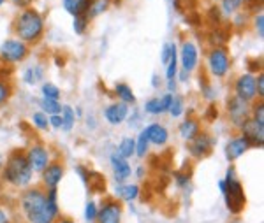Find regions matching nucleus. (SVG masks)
<instances>
[{
  "mask_svg": "<svg viewBox=\"0 0 264 223\" xmlns=\"http://www.w3.org/2000/svg\"><path fill=\"white\" fill-rule=\"evenodd\" d=\"M20 206L30 223H55L60 216L56 188L44 190L43 186H26L21 194Z\"/></svg>",
  "mask_w": 264,
  "mask_h": 223,
  "instance_id": "obj_1",
  "label": "nucleus"
},
{
  "mask_svg": "<svg viewBox=\"0 0 264 223\" xmlns=\"http://www.w3.org/2000/svg\"><path fill=\"white\" fill-rule=\"evenodd\" d=\"M48 121H49V126H53V129H62V116L60 114H51V116H48Z\"/></svg>",
  "mask_w": 264,
  "mask_h": 223,
  "instance_id": "obj_45",
  "label": "nucleus"
},
{
  "mask_svg": "<svg viewBox=\"0 0 264 223\" xmlns=\"http://www.w3.org/2000/svg\"><path fill=\"white\" fill-rule=\"evenodd\" d=\"M134 142H136V153H134V155L139 156V158H144V156L148 155V148H150V141H148L144 129L141 130L137 139H134Z\"/></svg>",
  "mask_w": 264,
  "mask_h": 223,
  "instance_id": "obj_27",
  "label": "nucleus"
},
{
  "mask_svg": "<svg viewBox=\"0 0 264 223\" xmlns=\"http://www.w3.org/2000/svg\"><path fill=\"white\" fill-rule=\"evenodd\" d=\"M114 194L120 195L124 201L131 202L139 197V186H137V184H118V186L114 188Z\"/></svg>",
  "mask_w": 264,
  "mask_h": 223,
  "instance_id": "obj_24",
  "label": "nucleus"
},
{
  "mask_svg": "<svg viewBox=\"0 0 264 223\" xmlns=\"http://www.w3.org/2000/svg\"><path fill=\"white\" fill-rule=\"evenodd\" d=\"M32 123L37 130H48V126H49L48 114H44L43 111H37V113L32 114Z\"/></svg>",
  "mask_w": 264,
  "mask_h": 223,
  "instance_id": "obj_35",
  "label": "nucleus"
},
{
  "mask_svg": "<svg viewBox=\"0 0 264 223\" xmlns=\"http://www.w3.org/2000/svg\"><path fill=\"white\" fill-rule=\"evenodd\" d=\"M39 106H41V111H43L44 114H48V116L62 113V104H60L58 101H51V99H44L43 97L39 101Z\"/></svg>",
  "mask_w": 264,
  "mask_h": 223,
  "instance_id": "obj_28",
  "label": "nucleus"
},
{
  "mask_svg": "<svg viewBox=\"0 0 264 223\" xmlns=\"http://www.w3.org/2000/svg\"><path fill=\"white\" fill-rule=\"evenodd\" d=\"M152 86H154V88H159L160 86V78H159V76H154V78H152Z\"/></svg>",
  "mask_w": 264,
  "mask_h": 223,
  "instance_id": "obj_48",
  "label": "nucleus"
},
{
  "mask_svg": "<svg viewBox=\"0 0 264 223\" xmlns=\"http://www.w3.org/2000/svg\"><path fill=\"white\" fill-rule=\"evenodd\" d=\"M250 148L252 146H250V142L247 141V137H243L242 134H240V136H234L227 141V144H225V149H224L225 158H227L229 162H236V160H238L240 156H243Z\"/></svg>",
  "mask_w": 264,
  "mask_h": 223,
  "instance_id": "obj_14",
  "label": "nucleus"
},
{
  "mask_svg": "<svg viewBox=\"0 0 264 223\" xmlns=\"http://www.w3.org/2000/svg\"><path fill=\"white\" fill-rule=\"evenodd\" d=\"M201 132V125H199L197 118H187L185 121H182L178 125V134L183 141H192L197 134Z\"/></svg>",
  "mask_w": 264,
  "mask_h": 223,
  "instance_id": "obj_19",
  "label": "nucleus"
},
{
  "mask_svg": "<svg viewBox=\"0 0 264 223\" xmlns=\"http://www.w3.org/2000/svg\"><path fill=\"white\" fill-rule=\"evenodd\" d=\"M25 155L34 172H43L44 169L48 167V164L51 162V153H49V149L46 148L44 144H41V142L30 146L25 151Z\"/></svg>",
  "mask_w": 264,
  "mask_h": 223,
  "instance_id": "obj_9",
  "label": "nucleus"
},
{
  "mask_svg": "<svg viewBox=\"0 0 264 223\" xmlns=\"http://www.w3.org/2000/svg\"><path fill=\"white\" fill-rule=\"evenodd\" d=\"M64 172H66V167H64L62 162H49L48 167L41 172L43 176V188L49 190V188H58L60 181L64 179Z\"/></svg>",
  "mask_w": 264,
  "mask_h": 223,
  "instance_id": "obj_13",
  "label": "nucleus"
},
{
  "mask_svg": "<svg viewBox=\"0 0 264 223\" xmlns=\"http://www.w3.org/2000/svg\"><path fill=\"white\" fill-rule=\"evenodd\" d=\"M46 21L44 16L34 7H26L16 16L13 23V32L16 39L25 42L26 46L37 44L44 36Z\"/></svg>",
  "mask_w": 264,
  "mask_h": 223,
  "instance_id": "obj_2",
  "label": "nucleus"
},
{
  "mask_svg": "<svg viewBox=\"0 0 264 223\" xmlns=\"http://www.w3.org/2000/svg\"><path fill=\"white\" fill-rule=\"evenodd\" d=\"M255 2V0H220V13L222 16H232L238 13L242 7L248 6V4Z\"/></svg>",
  "mask_w": 264,
  "mask_h": 223,
  "instance_id": "obj_21",
  "label": "nucleus"
},
{
  "mask_svg": "<svg viewBox=\"0 0 264 223\" xmlns=\"http://www.w3.org/2000/svg\"><path fill=\"white\" fill-rule=\"evenodd\" d=\"M234 95L243 99L245 102H254L257 99L255 91V76L254 74H242L234 81Z\"/></svg>",
  "mask_w": 264,
  "mask_h": 223,
  "instance_id": "obj_10",
  "label": "nucleus"
},
{
  "mask_svg": "<svg viewBox=\"0 0 264 223\" xmlns=\"http://www.w3.org/2000/svg\"><path fill=\"white\" fill-rule=\"evenodd\" d=\"M4 162H6V160H4L2 153H0V171H2V167H4Z\"/></svg>",
  "mask_w": 264,
  "mask_h": 223,
  "instance_id": "obj_53",
  "label": "nucleus"
},
{
  "mask_svg": "<svg viewBox=\"0 0 264 223\" xmlns=\"http://www.w3.org/2000/svg\"><path fill=\"white\" fill-rule=\"evenodd\" d=\"M208 18H210V21L213 23V25H219L220 20H222V13H220V9L219 7H210V11H208Z\"/></svg>",
  "mask_w": 264,
  "mask_h": 223,
  "instance_id": "obj_40",
  "label": "nucleus"
},
{
  "mask_svg": "<svg viewBox=\"0 0 264 223\" xmlns=\"http://www.w3.org/2000/svg\"><path fill=\"white\" fill-rule=\"evenodd\" d=\"M144 111H146L148 114H154V116H157V114H162V111H160L159 97H152L150 101H146V104H144Z\"/></svg>",
  "mask_w": 264,
  "mask_h": 223,
  "instance_id": "obj_37",
  "label": "nucleus"
},
{
  "mask_svg": "<svg viewBox=\"0 0 264 223\" xmlns=\"http://www.w3.org/2000/svg\"><path fill=\"white\" fill-rule=\"evenodd\" d=\"M43 76H44L43 65H34V67H28L23 72V81L26 84H36L43 79Z\"/></svg>",
  "mask_w": 264,
  "mask_h": 223,
  "instance_id": "obj_25",
  "label": "nucleus"
},
{
  "mask_svg": "<svg viewBox=\"0 0 264 223\" xmlns=\"http://www.w3.org/2000/svg\"><path fill=\"white\" fill-rule=\"evenodd\" d=\"M109 164H111L114 179H116L118 184H124V181H127V179L131 178V174H132L131 164H129V160L124 158L118 151H114L113 155L109 156Z\"/></svg>",
  "mask_w": 264,
  "mask_h": 223,
  "instance_id": "obj_16",
  "label": "nucleus"
},
{
  "mask_svg": "<svg viewBox=\"0 0 264 223\" xmlns=\"http://www.w3.org/2000/svg\"><path fill=\"white\" fill-rule=\"evenodd\" d=\"M167 90H169V93L176 90V79H173V81H167Z\"/></svg>",
  "mask_w": 264,
  "mask_h": 223,
  "instance_id": "obj_51",
  "label": "nucleus"
},
{
  "mask_svg": "<svg viewBox=\"0 0 264 223\" xmlns=\"http://www.w3.org/2000/svg\"><path fill=\"white\" fill-rule=\"evenodd\" d=\"M159 101H160V111H162V114L167 113V109H169L171 106V101H173V93L162 95V97H159Z\"/></svg>",
  "mask_w": 264,
  "mask_h": 223,
  "instance_id": "obj_43",
  "label": "nucleus"
},
{
  "mask_svg": "<svg viewBox=\"0 0 264 223\" xmlns=\"http://www.w3.org/2000/svg\"><path fill=\"white\" fill-rule=\"evenodd\" d=\"M213 146H215V139H213L208 132H202L201 130L192 141H189L187 148H189V153L192 158L201 160V158H206V156L212 155Z\"/></svg>",
  "mask_w": 264,
  "mask_h": 223,
  "instance_id": "obj_8",
  "label": "nucleus"
},
{
  "mask_svg": "<svg viewBox=\"0 0 264 223\" xmlns=\"http://www.w3.org/2000/svg\"><path fill=\"white\" fill-rule=\"evenodd\" d=\"M254 28L257 32L259 39H264V14L261 11L254 14Z\"/></svg>",
  "mask_w": 264,
  "mask_h": 223,
  "instance_id": "obj_38",
  "label": "nucleus"
},
{
  "mask_svg": "<svg viewBox=\"0 0 264 223\" xmlns=\"http://www.w3.org/2000/svg\"><path fill=\"white\" fill-rule=\"evenodd\" d=\"M97 213H99V209H97V206H95V202H88L86 204V209H85V218L88 221H95L97 220Z\"/></svg>",
  "mask_w": 264,
  "mask_h": 223,
  "instance_id": "obj_39",
  "label": "nucleus"
},
{
  "mask_svg": "<svg viewBox=\"0 0 264 223\" xmlns=\"http://www.w3.org/2000/svg\"><path fill=\"white\" fill-rule=\"evenodd\" d=\"M97 223H122V204L116 199H106L97 213Z\"/></svg>",
  "mask_w": 264,
  "mask_h": 223,
  "instance_id": "obj_11",
  "label": "nucleus"
},
{
  "mask_svg": "<svg viewBox=\"0 0 264 223\" xmlns=\"http://www.w3.org/2000/svg\"><path fill=\"white\" fill-rule=\"evenodd\" d=\"M255 91H257V99H261L262 101V97H264V76H262V72H259V74L255 76Z\"/></svg>",
  "mask_w": 264,
  "mask_h": 223,
  "instance_id": "obj_41",
  "label": "nucleus"
},
{
  "mask_svg": "<svg viewBox=\"0 0 264 223\" xmlns=\"http://www.w3.org/2000/svg\"><path fill=\"white\" fill-rule=\"evenodd\" d=\"M34 171L30 167L26 155L23 149H14L6 158L2 167V178L6 183L13 184L16 188H26L32 183Z\"/></svg>",
  "mask_w": 264,
  "mask_h": 223,
  "instance_id": "obj_3",
  "label": "nucleus"
},
{
  "mask_svg": "<svg viewBox=\"0 0 264 223\" xmlns=\"http://www.w3.org/2000/svg\"><path fill=\"white\" fill-rule=\"evenodd\" d=\"M166 78L167 81H173L176 79V76H178V51H176V48L173 49V53H171V58L167 61L166 65Z\"/></svg>",
  "mask_w": 264,
  "mask_h": 223,
  "instance_id": "obj_30",
  "label": "nucleus"
},
{
  "mask_svg": "<svg viewBox=\"0 0 264 223\" xmlns=\"http://www.w3.org/2000/svg\"><path fill=\"white\" fill-rule=\"evenodd\" d=\"M11 2H13V6L20 7V9H26V7L32 6L34 0H11Z\"/></svg>",
  "mask_w": 264,
  "mask_h": 223,
  "instance_id": "obj_46",
  "label": "nucleus"
},
{
  "mask_svg": "<svg viewBox=\"0 0 264 223\" xmlns=\"http://www.w3.org/2000/svg\"><path fill=\"white\" fill-rule=\"evenodd\" d=\"M225 188H224V199H225V206L227 209L231 211L232 214H240L245 207V190H243V184L240 183V179L236 178V171L234 167H229L227 169V174H225Z\"/></svg>",
  "mask_w": 264,
  "mask_h": 223,
  "instance_id": "obj_4",
  "label": "nucleus"
},
{
  "mask_svg": "<svg viewBox=\"0 0 264 223\" xmlns=\"http://www.w3.org/2000/svg\"><path fill=\"white\" fill-rule=\"evenodd\" d=\"M174 179H176V184L183 188V186H187V184H189L190 176L185 174V172H174Z\"/></svg>",
  "mask_w": 264,
  "mask_h": 223,
  "instance_id": "obj_44",
  "label": "nucleus"
},
{
  "mask_svg": "<svg viewBox=\"0 0 264 223\" xmlns=\"http://www.w3.org/2000/svg\"><path fill=\"white\" fill-rule=\"evenodd\" d=\"M109 6H111V0H90V6H88L85 16L92 21L94 18H97L99 14L106 13V11L109 9Z\"/></svg>",
  "mask_w": 264,
  "mask_h": 223,
  "instance_id": "obj_23",
  "label": "nucleus"
},
{
  "mask_svg": "<svg viewBox=\"0 0 264 223\" xmlns=\"http://www.w3.org/2000/svg\"><path fill=\"white\" fill-rule=\"evenodd\" d=\"M204 118L208 121H215L217 118H219V107H217L215 104H210L208 109H206V113H204Z\"/></svg>",
  "mask_w": 264,
  "mask_h": 223,
  "instance_id": "obj_42",
  "label": "nucleus"
},
{
  "mask_svg": "<svg viewBox=\"0 0 264 223\" xmlns=\"http://www.w3.org/2000/svg\"><path fill=\"white\" fill-rule=\"evenodd\" d=\"M62 6L72 18L85 16L88 6H90V0H62Z\"/></svg>",
  "mask_w": 264,
  "mask_h": 223,
  "instance_id": "obj_20",
  "label": "nucleus"
},
{
  "mask_svg": "<svg viewBox=\"0 0 264 223\" xmlns=\"http://www.w3.org/2000/svg\"><path fill=\"white\" fill-rule=\"evenodd\" d=\"M180 79H182V81H187V79H189V72L182 71V74H180Z\"/></svg>",
  "mask_w": 264,
  "mask_h": 223,
  "instance_id": "obj_52",
  "label": "nucleus"
},
{
  "mask_svg": "<svg viewBox=\"0 0 264 223\" xmlns=\"http://www.w3.org/2000/svg\"><path fill=\"white\" fill-rule=\"evenodd\" d=\"M231 69V56L229 51L222 48H212L208 53V71L213 78H225Z\"/></svg>",
  "mask_w": 264,
  "mask_h": 223,
  "instance_id": "obj_6",
  "label": "nucleus"
},
{
  "mask_svg": "<svg viewBox=\"0 0 264 223\" xmlns=\"http://www.w3.org/2000/svg\"><path fill=\"white\" fill-rule=\"evenodd\" d=\"M118 153H120L124 158H132L134 153H136V142H134L132 137H124L118 146Z\"/></svg>",
  "mask_w": 264,
  "mask_h": 223,
  "instance_id": "obj_29",
  "label": "nucleus"
},
{
  "mask_svg": "<svg viewBox=\"0 0 264 223\" xmlns=\"http://www.w3.org/2000/svg\"><path fill=\"white\" fill-rule=\"evenodd\" d=\"M30 55V46L25 42L16 39V37H9L0 44V60L4 63H20Z\"/></svg>",
  "mask_w": 264,
  "mask_h": 223,
  "instance_id": "obj_5",
  "label": "nucleus"
},
{
  "mask_svg": "<svg viewBox=\"0 0 264 223\" xmlns=\"http://www.w3.org/2000/svg\"><path fill=\"white\" fill-rule=\"evenodd\" d=\"M240 134H242L243 137H247V141L250 142L252 148H262L264 125H259L257 121H254L252 118H248V120L240 126Z\"/></svg>",
  "mask_w": 264,
  "mask_h": 223,
  "instance_id": "obj_12",
  "label": "nucleus"
},
{
  "mask_svg": "<svg viewBox=\"0 0 264 223\" xmlns=\"http://www.w3.org/2000/svg\"><path fill=\"white\" fill-rule=\"evenodd\" d=\"M62 130L64 132H71L74 129V121H76V114H74V109L71 106H62Z\"/></svg>",
  "mask_w": 264,
  "mask_h": 223,
  "instance_id": "obj_26",
  "label": "nucleus"
},
{
  "mask_svg": "<svg viewBox=\"0 0 264 223\" xmlns=\"http://www.w3.org/2000/svg\"><path fill=\"white\" fill-rule=\"evenodd\" d=\"M146 132V137L150 141V144H155V146H164L167 141H169V132L164 125L160 123H150V125L144 129Z\"/></svg>",
  "mask_w": 264,
  "mask_h": 223,
  "instance_id": "obj_18",
  "label": "nucleus"
},
{
  "mask_svg": "<svg viewBox=\"0 0 264 223\" xmlns=\"http://www.w3.org/2000/svg\"><path fill=\"white\" fill-rule=\"evenodd\" d=\"M129 116V106L124 102H113L104 109V118L111 125H120L127 120Z\"/></svg>",
  "mask_w": 264,
  "mask_h": 223,
  "instance_id": "obj_17",
  "label": "nucleus"
},
{
  "mask_svg": "<svg viewBox=\"0 0 264 223\" xmlns=\"http://www.w3.org/2000/svg\"><path fill=\"white\" fill-rule=\"evenodd\" d=\"M227 116L232 125H234L236 129H240V126L250 118V102H245L243 99L236 97V95H231V97L227 99Z\"/></svg>",
  "mask_w": 264,
  "mask_h": 223,
  "instance_id": "obj_7",
  "label": "nucleus"
},
{
  "mask_svg": "<svg viewBox=\"0 0 264 223\" xmlns=\"http://www.w3.org/2000/svg\"><path fill=\"white\" fill-rule=\"evenodd\" d=\"M250 118L254 121H257L259 125H264V102L259 99L257 102L252 104L250 107Z\"/></svg>",
  "mask_w": 264,
  "mask_h": 223,
  "instance_id": "obj_33",
  "label": "nucleus"
},
{
  "mask_svg": "<svg viewBox=\"0 0 264 223\" xmlns=\"http://www.w3.org/2000/svg\"><path fill=\"white\" fill-rule=\"evenodd\" d=\"M136 176H137V178H143V176H144V167H143V165H137Z\"/></svg>",
  "mask_w": 264,
  "mask_h": 223,
  "instance_id": "obj_50",
  "label": "nucleus"
},
{
  "mask_svg": "<svg viewBox=\"0 0 264 223\" xmlns=\"http://www.w3.org/2000/svg\"><path fill=\"white\" fill-rule=\"evenodd\" d=\"M114 95L120 99V102L124 104H136V95H134L132 88L127 83H116L114 84Z\"/></svg>",
  "mask_w": 264,
  "mask_h": 223,
  "instance_id": "obj_22",
  "label": "nucleus"
},
{
  "mask_svg": "<svg viewBox=\"0 0 264 223\" xmlns=\"http://www.w3.org/2000/svg\"><path fill=\"white\" fill-rule=\"evenodd\" d=\"M7 2V0H0V7H2L4 6V4H6Z\"/></svg>",
  "mask_w": 264,
  "mask_h": 223,
  "instance_id": "obj_54",
  "label": "nucleus"
},
{
  "mask_svg": "<svg viewBox=\"0 0 264 223\" xmlns=\"http://www.w3.org/2000/svg\"><path fill=\"white\" fill-rule=\"evenodd\" d=\"M88 20L86 16H76L74 20H72V30H74V34H78V36H83V34L88 30Z\"/></svg>",
  "mask_w": 264,
  "mask_h": 223,
  "instance_id": "obj_36",
  "label": "nucleus"
},
{
  "mask_svg": "<svg viewBox=\"0 0 264 223\" xmlns=\"http://www.w3.org/2000/svg\"><path fill=\"white\" fill-rule=\"evenodd\" d=\"M41 91H43V97L44 99H51V101H58L60 99V88L53 83H43L41 86Z\"/></svg>",
  "mask_w": 264,
  "mask_h": 223,
  "instance_id": "obj_34",
  "label": "nucleus"
},
{
  "mask_svg": "<svg viewBox=\"0 0 264 223\" xmlns=\"http://www.w3.org/2000/svg\"><path fill=\"white\" fill-rule=\"evenodd\" d=\"M55 223H76L74 220H71V218H56V220H55Z\"/></svg>",
  "mask_w": 264,
  "mask_h": 223,
  "instance_id": "obj_49",
  "label": "nucleus"
},
{
  "mask_svg": "<svg viewBox=\"0 0 264 223\" xmlns=\"http://www.w3.org/2000/svg\"><path fill=\"white\" fill-rule=\"evenodd\" d=\"M180 61L183 65V71H196L199 63V49L192 41H183L182 49H180Z\"/></svg>",
  "mask_w": 264,
  "mask_h": 223,
  "instance_id": "obj_15",
  "label": "nucleus"
},
{
  "mask_svg": "<svg viewBox=\"0 0 264 223\" xmlns=\"http://www.w3.org/2000/svg\"><path fill=\"white\" fill-rule=\"evenodd\" d=\"M11 97H13V84L9 79H0V106L9 102Z\"/></svg>",
  "mask_w": 264,
  "mask_h": 223,
  "instance_id": "obj_32",
  "label": "nucleus"
},
{
  "mask_svg": "<svg viewBox=\"0 0 264 223\" xmlns=\"http://www.w3.org/2000/svg\"><path fill=\"white\" fill-rule=\"evenodd\" d=\"M0 223H9V218H7V214H6V211L0 207Z\"/></svg>",
  "mask_w": 264,
  "mask_h": 223,
  "instance_id": "obj_47",
  "label": "nucleus"
},
{
  "mask_svg": "<svg viewBox=\"0 0 264 223\" xmlns=\"http://www.w3.org/2000/svg\"><path fill=\"white\" fill-rule=\"evenodd\" d=\"M185 111V102H183L182 97L178 95H173V101H171V106L167 109V113L171 114V118H180Z\"/></svg>",
  "mask_w": 264,
  "mask_h": 223,
  "instance_id": "obj_31",
  "label": "nucleus"
}]
</instances>
